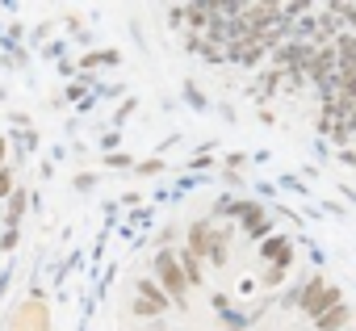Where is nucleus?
Masks as SVG:
<instances>
[{
	"label": "nucleus",
	"instance_id": "nucleus-1",
	"mask_svg": "<svg viewBox=\"0 0 356 331\" xmlns=\"http://www.w3.org/2000/svg\"><path fill=\"white\" fill-rule=\"evenodd\" d=\"M155 277H159V289H163V298H168V302L189 306V281H185L181 260H176L172 252H159V256H155Z\"/></svg>",
	"mask_w": 356,
	"mask_h": 331
},
{
	"label": "nucleus",
	"instance_id": "nucleus-2",
	"mask_svg": "<svg viewBox=\"0 0 356 331\" xmlns=\"http://www.w3.org/2000/svg\"><path fill=\"white\" fill-rule=\"evenodd\" d=\"M298 302H302V310H306L310 318H318V314H327L331 306H339L343 298H339V289H335V285H327L323 277H314V281H306V285H302V298H298Z\"/></svg>",
	"mask_w": 356,
	"mask_h": 331
},
{
	"label": "nucleus",
	"instance_id": "nucleus-3",
	"mask_svg": "<svg viewBox=\"0 0 356 331\" xmlns=\"http://www.w3.org/2000/svg\"><path fill=\"white\" fill-rule=\"evenodd\" d=\"M9 331H51V306L42 298H26L9 318Z\"/></svg>",
	"mask_w": 356,
	"mask_h": 331
},
{
	"label": "nucleus",
	"instance_id": "nucleus-4",
	"mask_svg": "<svg viewBox=\"0 0 356 331\" xmlns=\"http://www.w3.org/2000/svg\"><path fill=\"white\" fill-rule=\"evenodd\" d=\"M168 310V298H163V289L155 285V281H138V293H134V314H143V318H155V314H163Z\"/></svg>",
	"mask_w": 356,
	"mask_h": 331
},
{
	"label": "nucleus",
	"instance_id": "nucleus-5",
	"mask_svg": "<svg viewBox=\"0 0 356 331\" xmlns=\"http://www.w3.org/2000/svg\"><path fill=\"white\" fill-rule=\"evenodd\" d=\"M348 318H352V310H348V302H339V306H331L327 314H318L314 327H318V331H348Z\"/></svg>",
	"mask_w": 356,
	"mask_h": 331
},
{
	"label": "nucleus",
	"instance_id": "nucleus-6",
	"mask_svg": "<svg viewBox=\"0 0 356 331\" xmlns=\"http://www.w3.org/2000/svg\"><path fill=\"white\" fill-rule=\"evenodd\" d=\"M264 260H268V264H277V273H281V268L289 264V239H281V235H277V239H268V243H264Z\"/></svg>",
	"mask_w": 356,
	"mask_h": 331
},
{
	"label": "nucleus",
	"instance_id": "nucleus-7",
	"mask_svg": "<svg viewBox=\"0 0 356 331\" xmlns=\"http://www.w3.org/2000/svg\"><path fill=\"white\" fill-rule=\"evenodd\" d=\"M176 260H181V273H185V281H189V285H197V281L206 277V273H202V260H197L193 252H181Z\"/></svg>",
	"mask_w": 356,
	"mask_h": 331
},
{
	"label": "nucleus",
	"instance_id": "nucleus-8",
	"mask_svg": "<svg viewBox=\"0 0 356 331\" xmlns=\"http://www.w3.org/2000/svg\"><path fill=\"white\" fill-rule=\"evenodd\" d=\"M9 193H13V177L0 168V197H9Z\"/></svg>",
	"mask_w": 356,
	"mask_h": 331
},
{
	"label": "nucleus",
	"instance_id": "nucleus-9",
	"mask_svg": "<svg viewBox=\"0 0 356 331\" xmlns=\"http://www.w3.org/2000/svg\"><path fill=\"white\" fill-rule=\"evenodd\" d=\"M5 151H9V147H5V138H0V163H5Z\"/></svg>",
	"mask_w": 356,
	"mask_h": 331
},
{
	"label": "nucleus",
	"instance_id": "nucleus-10",
	"mask_svg": "<svg viewBox=\"0 0 356 331\" xmlns=\"http://www.w3.org/2000/svg\"><path fill=\"white\" fill-rule=\"evenodd\" d=\"M348 331H352V327H348Z\"/></svg>",
	"mask_w": 356,
	"mask_h": 331
}]
</instances>
